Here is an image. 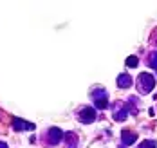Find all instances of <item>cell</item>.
I'll return each mask as SVG.
<instances>
[{
  "label": "cell",
  "instance_id": "cell-13",
  "mask_svg": "<svg viewBox=\"0 0 157 148\" xmlns=\"http://www.w3.org/2000/svg\"><path fill=\"white\" fill-rule=\"evenodd\" d=\"M0 148H7V145H6V143H2V141H0Z\"/></svg>",
  "mask_w": 157,
  "mask_h": 148
},
{
  "label": "cell",
  "instance_id": "cell-4",
  "mask_svg": "<svg viewBox=\"0 0 157 148\" xmlns=\"http://www.w3.org/2000/svg\"><path fill=\"white\" fill-rule=\"evenodd\" d=\"M78 117H79V121H81V123H85V125H87V123H92V121L96 119V112H94V108L87 107V108H81V110H79Z\"/></svg>",
  "mask_w": 157,
  "mask_h": 148
},
{
  "label": "cell",
  "instance_id": "cell-7",
  "mask_svg": "<svg viewBox=\"0 0 157 148\" xmlns=\"http://www.w3.org/2000/svg\"><path fill=\"white\" fill-rule=\"evenodd\" d=\"M132 78L128 76V74H119V78H117V85L121 87V89H128V87H132Z\"/></svg>",
  "mask_w": 157,
  "mask_h": 148
},
{
  "label": "cell",
  "instance_id": "cell-9",
  "mask_svg": "<svg viewBox=\"0 0 157 148\" xmlns=\"http://www.w3.org/2000/svg\"><path fill=\"white\" fill-rule=\"evenodd\" d=\"M114 119H116V121H125V119H126V110H125V108L116 110V112H114Z\"/></svg>",
  "mask_w": 157,
  "mask_h": 148
},
{
  "label": "cell",
  "instance_id": "cell-14",
  "mask_svg": "<svg viewBox=\"0 0 157 148\" xmlns=\"http://www.w3.org/2000/svg\"><path fill=\"white\" fill-rule=\"evenodd\" d=\"M119 148H125V146H119Z\"/></svg>",
  "mask_w": 157,
  "mask_h": 148
},
{
  "label": "cell",
  "instance_id": "cell-3",
  "mask_svg": "<svg viewBox=\"0 0 157 148\" xmlns=\"http://www.w3.org/2000/svg\"><path fill=\"white\" fill-rule=\"evenodd\" d=\"M63 135H65V134H63L58 127H52V128L47 130V137H49V143H51V145H58L63 139Z\"/></svg>",
  "mask_w": 157,
  "mask_h": 148
},
{
  "label": "cell",
  "instance_id": "cell-2",
  "mask_svg": "<svg viewBox=\"0 0 157 148\" xmlns=\"http://www.w3.org/2000/svg\"><path fill=\"white\" fill-rule=\"evenodd\" d=\"M92 99H94V103H96L98 108H107V105H109L107 92H105L103 89H94V90H92Z\"/></svg>",
  "mask_w": 157,
  "mask_h": 148
},
{
  "label": "cell",
  "instance_id": "cell-1",
  "mask_svg": "<svg viewBox=\"0 0 157 148\" xmlns=\"http://www.w3.org/2000/svg\"><path fill=\"white\" fill-rule=\"evenodd\" d=\"M137 87H139V90L143 94H150L155 89V78L150 72H141L137 76Z\"/></svg>",
  "mask_w": 157,
  "mask_h": 148
},
{
  "label": "cell",
  "instance_id": "cell-5",
  "mask_svg": "<svg viewBox=\"0 0 157 148\" xmlns=\"http://www.w3.org/2000/svg\"><path fill=\"white\" fill-rule=\"evenodd\" d=\"M13 128L16 132H24V130H34V125L29 123V121H24V119H18L15 117L13 119Z\"/></svg>",
  "mask_w": 157,
  "mask_h": 148
},
{
  "label": "cell",
  "instance_id": "cell-15",
  "mask_svg": "<svg viewBox=\"0 0 157 148\" xmlns=\"http://www.w3.org/2000/svg\"><path fill=\"white\" fill-rule=\"evenodd\" d=\"M155 44H157V40H155Z\"/></svg>",
  "mask_w": 157,
  "mask_h": 148
},
{
  "label": "cell",
  "instance_id": "cell-6",
  "mask_svg": "<svg viewBox=\"0 0 157 148\" xmlns=\"http://www.w3.org/2000/svg\"><path fill=\"white\" fill-rule=\"evenodd\" d=\"M121 139H123V145H134L137 135L130 130H121Z\"/></svg>",
  "mask_w": 157,
  "mask_h": 148
},
{
  "label": "cell",
  "instance_id": "cell-8",
  "mask_svg": "<svg viewBox=\"0 0 157 148\" xmlns=\"http://www.w3.org/2000/svg\"><path fill=\"white\" fill-rule=\"evenodd\" d=\"M63 141H65V145L69 148H74L78 145V139H76V135H74L72 132H67V134L63 135Z\"/></svg>",
  "mask_w": 157,
  "mask_h": 148
},
{
  "label": "cell",
  "instance_id": "cell-10",
  "mask_svg": "<svg viewBox=\"0 0 157 148\" xmlns=\"http://www.w3.org/2000/svg\"><path fill=\"white\" fill-rule=\"evenodd\" d=\"M139 63V60H137V56H128L126 58V67H130V69H134V67H137Z\"/></svg>",
  "mask_w": 157,
  "mask_h": 148
},
{
  "label": "cell",
  "instance_id": "cell-11",
  "mask_svg": "<svg viewBox=\"0 0 157 148\" xmlns=\"http://www.w3.org/2000/svg\"><path fill=\"white\" fill-rule=\"evenodd\" d=\"M148 65L157 69V52H150V56H148Z\"/></svg>",
  "mask_w": 157,
  "mask_h": 148
},
{
  "label": "cell",
  "instance_id": "cell-12",
  "mask_svg": "<svg viewBox=\"0 0 157 148\" xmlns=\"http://www.w3.org/2000/svg\"><path fill=\"white\" fill-rule=\"evenodd\" d=\"M137 148H155V143H152V141H143Z\"/></svg>",
  "mask_w": 157,
  "mask_h": 148
}]
</instances>
